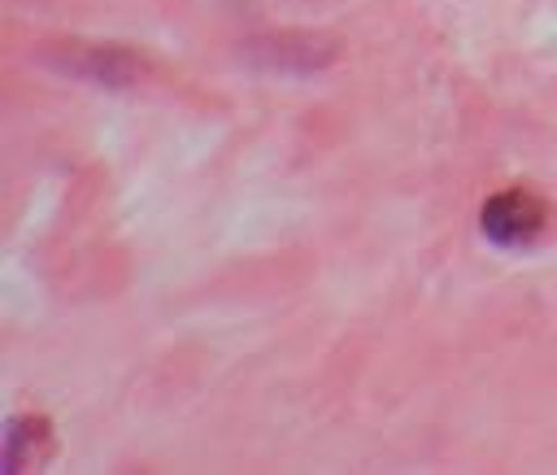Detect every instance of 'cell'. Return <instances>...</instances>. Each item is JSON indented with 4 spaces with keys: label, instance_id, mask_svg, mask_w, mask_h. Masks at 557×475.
Listing matches in <instances>:
<instances>
[{
    "label": "cell",
    "instance_id": "7a4b0ae2",
    "mask_svg": "<svg viewBox=\"0 0 557 475\" xmlns=\"http://www.w3.org/2000/svg\"><path fill=\"white\" fill-rule=\"evenodd\" d=\"M239 57L270 74H318L339 57V44L313 31H270V35L244 39Z\"/></svg>",
    "mask_w": 557,
    "mask_h": 475
},
{
    "label": "cell",
    "instance_id": "277c9868",
    "mask_svg": "<svg viewBox=\"0 0 557 475\" xmlns=\"http://www.w3.org/2000/svg\"><path fill=\"white\" fill-rule=\"evenodd\" d=\"M48 418H39V414H13L9 423H4V471L9 475H17V471H26L44 449H48Z\"/></svg>",
    "mask_w": 557,
    "mask_h": 475
},
{
    "label": "cell",
    "instance_id": "6da1fadb",
    "mask_svg": "<svg viewBox=\"0 0 557 475\" xmlns=\"http://www.w3.org/2000/svg\"><path fill=\"white\" fill-rule=\"evenodd\" d=\"M52 70L70 74V78H83L91 87H104V92H126L144 78V57H135L126 44H48L39 52Z\"/></svg>",
    "mask_w": 557,
    "mask_h": 475
},
{
    "label": "cell",
    "instance_id": "3957f363",
    "mask_svg": "<svg viewBox=\"0 0 557 475\" xmlns=\"http://www.w3.org/2000/svg\"><path fill=\"white\" fill-rule=\"evenodd\" d=\"M544 200L527 187H509L483 200L479 209V227L496 248H522L544 231Z\"/></svg>",
    "mask_w": 557,
    "mask_h": 475
}]
</instances>
